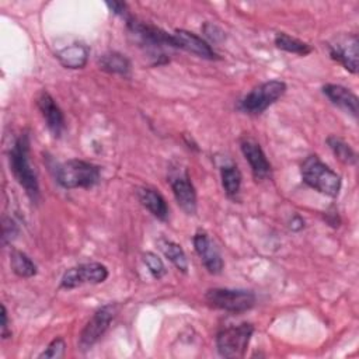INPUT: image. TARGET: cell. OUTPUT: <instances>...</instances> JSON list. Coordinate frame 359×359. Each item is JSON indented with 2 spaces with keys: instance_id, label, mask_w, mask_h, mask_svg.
<instances>
[{
  "instance_id": "6da1fadb",
  "label": "cell",
  "mask_w": 359,
  "mask_h": 359,
  "mask_svg": "<svg viewBox=\"0 0 359 359\" xmlns=\"http://www.w3.org/2000/svg\"><path fill=\"white\" fill-rule=\"evenodd\" d=\"M10 170L17 180V182L24 188L25 194L32 202H38L39 199V182L35 170L31 165L29 161V136L28 133H21L10 153Z\"/></svg>"
},
{
  "instance_id": "7a4b0ae2",
  "label": "cell",
  "mask_w": 359,
  "mask_h": 359,
  "mask_svg": "<svg viewBox=\"0 0 359 359\" xmlns=\"http://www.w3.org/2000/svg\"><path fill=\"white\" fill-rule=\"evenodd\" d=\"M300 174L303 182L310 188L330 198L338 196L342 187L341 177L323 163L318 156H307L300 165Z\"/></svg>"
},
{
  "instance_id": "3957f363",
  "label": "cell",
  "mask_w": 359,
  "mask_h": 359,
  "mask_svg": "<svg viewBox=\"0 0 359 359\" xmlns=\"http://www.w3.org/2000/svg\"><path fill=\"white\" fill-rule=\"evenodd\" d=\"M55 178L57 184L66 189L91 188L98 184L101 171L98 165L90 161L72 158L55 168Z\"/></svg>"
},
{
  "instance_id": "277c9868",
  "label": "cell",
  "mask_w": 359,
  "mask_h": 359,
  "mask_svg": "<svg viewBox=\"0 0 359 359\" xmlns=\"http://www.w3.org/2000/svg\"><path fill=\"white\" fill-rule=\"evenodd\" d=\"M126 27L130 31V34H133L142 42V45L147 46L150 50L154 52L157 65H160L158 59H163L164 63L168 62V59L163 53V48H178L174 34H168L167 31L153 24L139 21L130 15L129 18H126Z\"/></svg>"
},
{
  "instance_id": "5b68a950",
  "label": "cell",
  "mask_w": 359,
  "mask_h": 359,
  "mask_svg": "<svg viewBox=\"0 0 359 359\" xmlns=\"http://www.w3.org/2000/svg\"><path fill=\"white\" fill-rule=\"evenodd\" d=\"M205 300L209 306L229 313H244L254 307L255 294L245 289L213 287L205 293Z\"/></svg>"
},
{
  "instance_id": "8992f818",
  "label": "cell",
  "mask_w": 359,
  "mask_h": 359,
  "mask_svg": "<svg viewBox=\"0 0 359 359\" xmlns=\"http://www.w3.org/2000/svg\"><path fill=\"white\" fill-rule=\"evenodd\" d=\"M286 93V84L280 80H269L251 90L238 102V109L248 115H259L275 104Z\"/></svg>"
},
{
  "instance_id": "52a82bcc",
  "label": "cell",
  "mask_w": 359,
  "mask_h": 359,
  "mask_svg": "<svg viewBox=\"0 0 359 359\" xmlns=\"http://www.w3.org/2000/svg\"><path fill=\"white\" fill-rule=\"evenodd\" d=\"M254 327L250 323L223 328L216 335V348L223 358H243L247 352Z\"/></svg>"
},
{
  "instance_id": "ba28073f",
  "label": "cell",
  "mask_w": 359,
  "mask_h": 359,
  "mask_svg": "<svg viewBox=\"0 0 359 359\" xmlns=\"http://www.w3.org/2000/svg\"><path fill=\"white\" fill-rule=\"evenodd\" d=\"M116 313H118V306L114 303H109L100 307L91 316V318L87 321V324L84 325V328L79 335V346L81 351L90 349L105 334L109 324L115 318Z\"/></svg>"
},
{
  "instance_id": "9c48e42d",
  "label": "cell",
  "mask_w": 359,
  "mask_h": 359,
  "mask_svg": "<svg viewBox=\"0 0 359 359\" xmlns=\"http://www.w3.org/2000/svg\"><path fill=\"white\" fill-rule=\"evenodd\" d=\"M328 52L331 59L337 60L348 72L358 73L359 41L356 34H339L328 42Z\"/></svg>"
},
{
  "instance_id": "30bf717a",
  "label": "cell",
  "mask_w": 359,
  "mask_h": 359,
  "mask_svg": "<svg viewBox=\"0 0 359 359\" xmlns=\"http://www.w3.org/2000/svg\"><path fill=\"white\" fill-rule=\"evenodd\" d=\"M168 181L178 206L187 215H195L198 208L196 191L187 168H171L168 174Z\"/></svg>"
},
{
  "instance_id": "8fae6325",
  "label": "cell",
  "mask_w": 359,
  "mask_h": 359,
  "mask_svg": "<svg viewBox=\"0 0 359 359\" xmlns=\"http://www.w3.org/2000/svg\"><path fill=\"white\" fill-rule=\"evenodd\" d=\"M107 278H108V269L104 264L86 262V264H80L73 268H69L60 279V287L74 289L86 283L97 285V283H102Z\"/></svg>"
},
{
  "instance_id": "7c38bea8",
  "label": "cell",
  "mask_w": 359,
  "mask_h": 359,
  "mask_svg": "<svg viewBox=\"0 0 359 359\" xmlns=\"http://www.w3.org/2000/svg\"><path fill=\"white\" fill-rule=\"evenodd\" d=\"M240 147H241L243 156L250 164L254 178L259 181L269 178L272 172V167L259 143L252 137H243L240 142Z\"/></svg>"
},
{
  "instance_id": "4fadbf2b",
  "label": "cell",
  "mask_w": 359,
  "mask_h": 359,
  "mask_svg": "<svg viewBox=\"0 0 359 359\" xmlns=\"http://www.w3.org/2000/svg\"><path fill=\"white\" fill-rule=\"evenodd\" d=\"M194 247L196 254L199 255L203 266L208 269L209 273L217 275L222 272L224 264L223 258L215 245V243L210 240V237L205 231H198L194 236Z\"/></svg>"
},
{
  "instance_id": "5bb4252c",
  "label": "cell",
  "mask_w": 359,
  "mask_h": 359,
  "mask_svg": "<svg viewBox=\"0 0 359 359\" xmlns=\"http://www.w3.org/2000/svg\"><path fill=\"white\" fill-rule=\"evenodd\" d=\"M36 105H38V109L41 111L50 133L55 137H60V135L63 133V130L66 128V121H65V115H63L60 107L56 104L53 97L48 91H42L39 94V97L36 98Z\"/></svg>"
},
{
  "instance_id": "9a60e30c",
  "label": "cell",
  "mask_w": 359,
  "mask_h": 359,
  "mask_svg": "<svg viewBox=\"0 0 359 359\" xmlns=\"http://www.w3.org/2000/svg\"><path fill=\"white\" fill-rule=\"evenodd\" d=\"M174 38L177 41L178 49H184L206 60L220 59V56L213 50V48L205 39H202L194 32H189L187 29H177L174 32Z\"/></svg>"
},
{
  "instance_id": "2e32d148",
  "label": "cell",
  "mask_w": 359,
  "mask_h": 359,
  "mask_svg": "<svg viewBox=\"0 0 359 359\" xmlns=\"http://www.w3.org/2000/svg\"><path fill=\"white\" fill-rule=\"evenodd\" d=\"M323 93L334 105H337L346 114L352 115L355 119L358 118L359 101L358 97L349 88L341 84H325L323 87Z\"/></svg>"
},
{
  "instance_id": "e0dca14e",
  "label": "cell",
  "mask_w": 359,
  "mask_h": 359,
  "mask_svg": "<svg viewBox=\"0 0 359 359\" xmlns=\"http://www.w3.org/2000/svg\"><path fill=\"white\" fill-rule=\"evenodd\" d=\"M137 199L139 202L158 220H167L168 219V206L164 199V196L156 191L154 188L142 187L137 189Z\"/></svg>"
},
{
  "instance_id": "ac0fdd59",
  "label": "cell",
  "mask_w": 359,
  "mask_h": 359,
  "mask_svg": "<svg viewBox=\"0 0 359 359\" xmlns=\"http://www.w3.org/2000/svg\"><path fill=\"white\" fill-rule=\"evenodd\" d=\"M56 59L66 69H83L88 60V48L84 43H70L56 52Z\"/></svg>"
},
{
  "instance_id": "d6986e66",
  "label": "cell",
  "mask_w": 359,
  "mask_h": 359,
  "mask_svg": "<svg viewBox=\"0 0 359 359\" xmlns=\"http://www.w3.org/2000/svg\"><path fill=\"white\" fill-rule=\"evenodd\" d=\"M98 66L101 70L109 74H119L128 77L130 74L129 59L119 52H107L98 57Z\"/></svg>"
},
{
  "instance_id": "ffe728a7",
  "label": "cell",
  "mask_w": 359,
  "mask_h": 359,
  "mask_svg": "<svg viewBox=\"0 0 359 359\" xmlns=\"http://www.w3.org/2000/svg\"><path fill=\"white\" fill-rule=\"evenodd\" d=\"M158 248L161 250V252L165 255V258L170 259V262H172V265L181 271L182 273L188 272V259L185 255V251L182 250V247L180 244H177L175 241L167 240V238H160L157 241Z\"/></svg>"
},
{
  "instance_id": "44dd1931",
  "label": "cell",
  "mask_w": 359,
  "mask_h": 359,
  "mask_svg": "<svg viewBox=\"0 0 359 359\" xmlns=\"http://www.w3.org/2000/svg\"><path fill=\"white\" fill-rule=\"evenodd\" d=\"M220 175H222V185H223V189H224L226 195L230 199H236L238 192H240L241 180H243L238 167L233 165V164L231 165H224V167H222Z\"/></svg>"
},
{
  "instance_id": "7402d4cb",
  "label": "cell",
  "mask_w": 359,
  "mask_h": 359,
  "mask_svg": "<svg viewBox=\"0 0 359 359\" xmlns=\"http://www.w3.org/2000/svg\"><path fill=\"white\" fill-rule=\"evenodd\" d=\"M10 266L13 272L20 278H31L36 273V265L34 261L20 250H11Z\"/></svg>"
},
{
  "instance_id": "603a6c76",
  "label": "cell",
  "mask_w": 359,
  "mask_h": 359,
  "mask_svg": "<svg viewBox=\"0 0 359 359\" xmlns=\"http://www.w3.org/2000/svg\"><path fill=\"white\" fill-rule=\"evenodd\" d=\"M275 45H276V48H279L285 52L296 53V55H300V56H306L313 50V48L309 43H306V42H303L297 38H293V36H290L285 32H278L276 34Z\"/></svg>"
},
{
  "instance_id": "cb8c5ba5",
  "label": "cell",
  "mask_w": 359,
  "mask_h": 359,
  "mask_svg": "<svg viewBox=\"0 0 359 359\" xmlns=\"http://www.w3.org/2000/svg\"><path fill=\"white\" fill-rule=\"evenodd\" d=\"M327 144L330 146L331 151L334 153V156L344 164H348V165H353L356 164V153L355 150L348 144L345 143L341 137L338 136H328L327 137Z\"/></svg>"
},
{
  "instance_id": "d4e9b609",
  "label": "cell",
  "mask_w": 359,
  "mask_h": 359,
  "mask_svg": "<svg viewBox=\"0 0 359 359\" xmlns=\"http://www.w3.org/2000/svg\"><path fill=\"white\" fill-rule=\"evenodd\" d=\"M143 261H144L149 272L153 275V278L160 279V278H163L167 273L165 265H164L163 259L157 254H154V252H144L143 254Z\"/></svg>"
},
{
  "instance_id": "484cf974",
  "label": "cell",
  "mask_w": 359,
  "mask_h": 359,
  "mask_svg": "<svg viewBox=\"0 0 359 359\" xmlns=\"http://www.w3.org/2000/svg\"><path fill=\"white\" fill-rule=\"evenodd\" d=\"M66 344L63 338H55L39 355L38 358H46V359H59L65 356Z\"/></svg>"
},
{
  "instance_id": "4316f807",
  "label": "cell",
  "mask_w": 359,
  "mask_h": 359,
  "mask_svg": "<svg viewBox=\"0 0 359 359\" xmlns=\"http://www.w3.org/2000/svg\"><path fill=\"white\" fill-rule=\"evenodd\" d=\"M17 233H18V229L14 220L4 217L3 219V244H7L8 241H11Z\"/></svg>"
},
{
  "instance_id": "83f0119b",
  "label": "cell",
  "mask_w": 359,
  "mask_h": 359,
  "mask_svg": "<svg viewBox=\"0 0 359 359\" xmlns=\"http://www.w3.org/2000/svg\"><path fill=\"white\" fill-rule=\"evenodd\" d=\"M107 7L116 15L123 17L125 20L129 18V13H128V4L123 1H107Z\"/></svg>"
},
{
  "instance_id": "f1b7e54d",
  "label": "cell",
  "mask_w": 359,
  "mask_h": 359,
  "mask_svg": "<svg viewBox=\"0 0 359 359\" xmlns=\"http://www.w3.org/2000/svg\"><path fill=\"white\" fill-rule=\"evenodd\" d=\"M203 31H205V34H206V36H209L212 41H220V39H223L224 38V32L219 28V27H216V25H213V24H206L205 27H203Z\"/></svg>"
},
{
  "instance_id": "f546056e",
  "label": "cell",
  "mask_w": 359,
  "mask_h": 359,
  "mask_svg": "<svg viewBox=\"0 0 359 359\" xmlns=\"http://www.w3.org/2000/svg\"><path fill=\"white\" fill-rule=\"evenodd\" d=\"M11 335V331H8V317H7V309L4 304H1V337L6 339Z\"/></svg>"
},
{
  "instance_id": "4dcf8cb0",
  "label": "cell",
  "mask_w": 359,
  "mask_h": 359,
  "mask_svg": "<svg viewBox=\"0 0 359 359\" xmlns=\"http://www.w3.org/2000/svg\"><path fill=\"white\" fill-rule=\"evenodd\" d=\"M289 227L293 231H300L304 227V220L299 215H294L289 222Z\"/></svg>"
}]
</instances>
